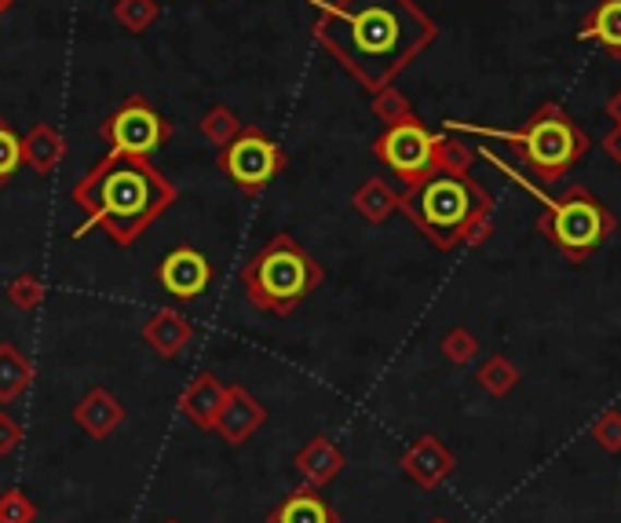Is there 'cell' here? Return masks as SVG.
Listing matches in <instances>:
<instances>
[{"mask_svg":"<svg viewBox=\"0 0 621 523\" xmlns=\"http://www.w3.org/2000/svg\"><path fill=\"white\" fill-rule=\"evenodd\" d=\"M319 8L314 40L351 73L359 85L381 92L420 51L435 45L439 26L414 0H333Z\"/></svg>","mask_w":621,"mask_h":523,"instance_id":"6da1fadb","label":"cell"},{"mask_svg":"<svg viewBox=\"0 0 621 523\" xmlns=\"http://www.w3.org/2000/svg\"><path fill=\"white\" fill-rule=\"evenodd\" d=\"M70 198L84 213L73 238H84L92 227H103L110 242L135 246L146 227L176 202V187L162 169H154L151 158L107 154L70 187Z\"/></svg>","mask_w":621,"mask_h":523,"instance_id":"7a4b0ae2","label":"cell"},{"mask_svg":"<svg viewBox=\"0 0 621 523\" xmlns=\"http://www.w3.org/2000/svg\"><path fill=\"white\" fill-rule=\"evenodd\" d=\"M398 213L417 224V231L435 249L461 242L482 246L493 231V198L471 180V173H431L398 194Z\"/></svg>","mask_w":621,"mask_h":523,"instance_id":"3957f363","label":"cell"},{"mask_svg":"<svg viewBox=\"0 0 621 523\" xmlns=\"http://www.w3.org/2000/svg\"><path fill=\"white\" fill-rule=\"evenodd\" d=\"M442 129L493 135V140H501V143H512L541 183L563 180V176L588 154V146H593L585 129L560 107V103H541V107L534 110L515 132H493V129H479V124H461V121H446Z\"/></svg>","mask_w":621,"mask_h":523,"instance_id":"277c9868","label":"cell"},{"mask_svg":"<svg viewBox=\"0 0 621 523\" xmlns=\"http://www.w3.org/2000/svg\"><path fill=\"white\" fill-rule=\"evenodd\" d=\"M325 271L292 235H275L241 271V286L252 308L267 316H289L322 286Z\"/></svg>","mask_w":621,"mask_h":523,"instance_id":"5b68a950","label":"cell"},{"mask_svg":"<svg viewBox=\"0 0 621 523\" xmlns=\"http://www.w3.org/2000/svg\"><path fill=\"white\" fill-rule=\"evenodd\" d=\"M538 227L571 264H585L614 235L618 219L588 187L577 183L563 198H556V202H545Z\"/></svg>","mask_w":621,"mask_h":523,"instance_id":"8992f818","label":"cell"},{"mask_svg":"<svg viewBox=\"0 0 621 523\" xmlns=\"http://www.w3.org/2000/svg\"><path fill=\"white\" fill-rule=\"evenodd\" d=\"M286 151L256 124H246L224 151H219V169L241 194L256 198L275 183V176L286 169Z\"/></svg>","mask_w":621,"mask_h":523,"instance_id":"52a82bcc","label":"cell"},{"mask_svg":"<svg viewBox=\"0 0 621 523\" xmlns=\"http://www.w3.org/2000/svg\"><path fill=\"white\" fill-rule=\"evenodd\" d=\"M435 140L439 132H428L425 121L414 114V118L398 124H387V129L377 135L373 154L377 162H384L387 173L398 176L406 187H414L425 180V176L435 173Z\"/></svg>","mask_w":621,"mask_h":523,"instance_id":"ba28073f","label":"cell"},{"mask_svg":"<svg viewBox=\"0 0 621 523\" xmlns=\"http://www.w3.org/2000/svg\"><path fill=\"white\" fill-rule=\"evenodd\" d=\"M99 135L107 140L110 154H132V158H151L154 151L172 140V121L157 114L143 96H129L118 110L103 121Z\"/></svg>","mask_w":621,"mask_h":523,"instance_id":"9c48e42d","label":"cell"},{"mask_svg":"<svg viewBox=\"0 0 621 523\" xmlns=\"http://www.w3.org/2000/svg\"><path fill=\"white\" fill-rule=\"evenodd\" d=\"M157 282H162V289L168 297L194 300V297H202L208 289V282H213V264H208V257L198 253L194 246H180L157 264Z\"/></svg>","mask_w":621,"mask_h":523,"instance_id":"30bf717a","label":"cell"},{"mask_svg":"<svg viewBox=\"0 0 621 523\" xmlns=\"http://www.w3.org/2000/svg\"><path fill=\"white\" fill-rule=\"evenodd\" d=\"M403 468L417 479L420 487H439L454 468V454L439 443L435 436H420L403 457Z\"/></svg>","mask_w":621,"mask_h":523,"instance_id":"8fae6325","label":"cell"},{"mask_svg":"<svg viewBox=\"0 0 621 523\" xmlns=\"http://www.w3.org/2000/svg\"><path fill=\"white\" fill-rule=\"evenodd\" d=\"M67 158V140L56 124L40 121L23 135V165H29L37 176H51Z\"/></svg>","mask_w":621,"mask_h":523,"instance_id":"7c38bea8","label":"cell"},{"mask_svg":"<svg viewBox=\"0 0 621 523\" xmlns=\"http://www.w3.org/2000/svg\"><path fill=\"white\" fill-rule=\"evenodd\" d=\"M194 337V326L187 322L180 311H154V319L143 326V341L151 344V348L162 355V359H172V355H180L187 348V341Z\"/></svg>","mask_w":621,"mask_h":523,"instance_id":"4fadbf2b","label":"cell"},{"mask_svg":"<svg viewBox=\"0 0 621 523\" xmlns=\"http://www.w3.org/2000/svg\"><path fill=\"white\" fill-rule=\"evenodd\" d=\"M577 37L593 40L610 59H621V0H599L593 12L582 19Z\"/></svg>","mask_w":621,"mask_h":523,"instance_id":"5bb4252c","label":"cell"},{"mask_svg":"<svg viewBox=\"0 0 621 523\" xmlns=\"http://www.w3.org/2000/svg\"><path fill=\"white\" fill-rule=\"evenodd\" d=\"M260 421H263L260 403L252 400L246 389H227V400H224V406H219L213 428H219L230 443H241V439H246Z\"/></svg>","mask_w":621,"mask_h":523,"instance_id":"9a60e30c","label":"cell"},{"mask_svg":"<svg viewBox=\"0 0 621 523\" xmlns=\"http://www.w3.org/2000/svg\"><path fill=\"white\" fill-rule=\"evenodd\" d=\"M224 400H227V389H224V384H219L213 373H202V378H198L191 389H187L180 411L191 417L198 428H213L219 406H224Z\"/></svg>","mask_w":621,"mask_h":523,"instance_id":"2e32d148","label":"cell"},{"mask_svg":"<svg viewBox=\"0 0 621 523\" xmlns=\"http://www.w3.org/2000/svg\"><path fill=\"white\" fill-rule=\"evenodd\" d=\"M351 205L359 209L370 224H384L387 216L398 213V194L381 180V176H373V180H366L359 191L351 194Z\"/></svg>","mask_w":621,"mask_h":523,"instance_id":"e0dca14e","label":"cell"},{"mask_svg":"<svg viewBox=\"0 0 621 523\" xmlns=\"http://www.w3.org/2000/svg\"><path fill=\"white\" fill-rule=\"evenodd\" d=\"M73 414H77V421H81L84 428H88L92 436H107L110 428L124 417L121 406L114 403V400H110V392H103V389H96L92 395H84V403H81Z\"/></svg>","mask_w":621,"mask_h":523,"instance_id":"ac0fdd59","label":"cell"},{"mask_svg":"<svg viewBox=\"0 0 621 523\" xmlns=\"http://www.w3.org/2000/svg\"><path fill=\"white\" fill-rule=\"evenodd\" d=\"M271 523H336L333 509L325 506L319 495H311V490H300V495H292L282 501V509L271 516Z\"/></svg>","mask_w":621,"mask_h":523,"instance_id":"d6986e66","label":"cell"},{"mask_svg":"<svg viewBox=\"0 0 621 523\" xmlns=\"http://www.w3.org/2000/svg\"><path fill=\"white\" fill-rule=\"evenodd\" d=\"M29 384V362L15 344H0V403H12Z\"/></svg>","mask_w":621,"mask_h":523,"instance_id":"ffe728a7","label":"cell"},{"mask_svg":"<svg viewBox=\"0 0 621 523\" xmlns=\"http://www.w3.org/2000/svg\"><path fill=\"white\" fill-rule=\"evenodd\" d=\"M241 129H246V124H241L238 114L230 110V107H224V103L208 107V110L202 114V121H198V132H202L213 146H219V151H224V146L235 140Z\"/></svg>","mask_w":621,"mask_h":523,"instance_id":"44dd1931","label":"cell"},{"mask_svg":"<svg viewBox=\"0 0 621 523\" xmlns=\"http://www.w3.org/2000/svg\"><path fill=\"white\" fill-rule=\"evenodd\" d=\"M157 15H162L157 0H114V23L129 29L132 37L146 34V29L157 23Z\"/></svg>","mask_w":621,"mask_h":523,"instance_id":"7402d4cb","label":"cell"},{"mask_svg":"<svg viewBox=\"0 0 621 523\" xmlns=\"http://www.w3.org/2000/svg\"><path fill=\"white\" fill-rule=\"evenodd\" d=\"M479 384L487 395H509L515 384H520V366H515L509 355H490L487 362L479 366Z\"/></svg>","mask_w":621,"mask_h":523,"instance_id":"603a6c76","label":"cell"},{"mask_svg":"<svg viewBox=\"0 0 621 523\" xmlns=\"http://www.w3.org/2000/svg\"><path fill=\"white\" fill-rule=\"evenodd\" d=\"M471 162H476V151H471L465 140L439 132V140H435V173L465 176V173H471Z\"/></svg>","mask_w":621,"mask_h":523,"instance_id":"cb8c5ba5","label":"cell"},{"mask_svg":"<svg viewBox=\"0 0 621 523\" xmlns=\"http://www.w3.org/2000/svg\"><path fill=\"white\" fill-rule=\"evenodd\" d=\"M300 468L308 473V479H314V484H325V479H333L336 468H341V454H336L333 443H325V439H314L308 451L300 454Z\"/></svg>","mask_w":621,"mask_h":523,"instance_id":"d4e9b609","label":"cell"},{"mask_svg":"<svg viewBox=\"0 0 621 523\" xmlns=\"http://www.w3.org/2000/svg\"><path fill=\"white\" fill-rule=\"evenodd\" d=\"M373 118L387 129V124H398V121L414 118V107H409V99L398 88L384 85L381 92H373Z\"/></svg>","mask_w":621,"mask_h":523,"instance_id":"484cf974","label":"cell"},{"mask_svg":"<svg viewBox=\"0 0 621 523\" xmlns=\"http://www.w3.org/2000/svg\"><path fill=\"white\" fill-rule=\"evenodd\" d=\"M23 165V135H15V129L0 118V187H4Z\"/></svg>","mask_w":621,"mask_h":523,"instance_id":"4316f807","label":"cell"},{"mask_svg":"<svg viewBox=\"0 0 621 523\" xmlns=\"http://www.w3.org/2000/svg\"><path fill=\"white\" fill-rule=\"evenodd\" d=\"M442 352H446L450 362L465 366V362H471V359L479 355V341L471 337V330L457 326V330H450L446 337H442Z\"/></svg>","mask_w":621,"mask_h":523,"instance_id":"83f0119b","label":"cell"},{"mask_svg":"<svg viewBox=\"0 0 621 523\" xmlns=\"http://www.w3.org/2000/svg\"><path fill=\"white\" fill-rule=\"evenodd\" d=\"M593 439L599 451L607 454H621V411H607L599 421L593 425Z\"/></svg>","mask_w":621,"mask_h":523,"instance_id":"f1b7e54d","label":"cell"},{"mask_svg":"<svg viewBox=\"0 0 621 523\" xmlns=\"http://www.w3.org/2000/svg\"><path fill=\"white\" fill-rule=\"evenodd\" d=\"M40 297H45V289H40V278H34V275H23L8 286V300L23 311H34L40 305Z\"/></svg>","mask_w":621,"mask_h":523,"instance_id":"f546056e","label":"cell"},{"mask_svg":"<svg viewBox=\"0 0 621 523\" xmlns=\"http://www.w3.org/2000/svg\"><path fill=\"white\" fill-rule=\"evenodd\" d=\"M29 516H34V509H29L19 495H8L0 501V523H26Z\"/></svg>","mask_w":621,"mask_h":523,"instance_id":"4dcf8cb0","label":"cell"},{"mask_svg":"<svg viewBox=\"0 0 621 523\" xmlns=\"http://www.w3.org/2000/svg\"><path fill=\"white\" fill-rule=\"evenodd\" d=\"M15 439H19V428L12 417H4L0 414V451H12L15 447Z\"/></svg>","mask_w":621,"mask_h":523,"instance_id":"1f68e13d","label":"cell"},{"mask_svg":"<svg viewBox=\"0 0 621 523\" xmlns=\"http://www.w3.org/2000/svg\"><path fill=\"white\" fill-rule=\"evenodd\" d=\"M604 151H607V158L610 162H618L621 165V124H614L607 135H604Z\"/></svg>","mask_w":621,"mask_h":523,"instance_id":"d6a6232c","label":"cell"},{"mask_svg":"<svg viewBox=\"0 0 621 523\" xmlns=\"http://www.w3.org/2000/svg\"><path fill=\"white\" fill-rule=\"evenodd\" d=\"M604 110H607V118H610V121L621 124V88L607 99V107H604Z\"/></svg>","mask_w":621,"mask_h":523,"instance_id":"836d02e7","label":"cell"},{"mask_svg":"<svg viewBox=\"0 0 621 523\" xmlns=\"http://www.w3.org/2000/svg\"><path fill=\"white\" fill-rule=\"evenodd\" d=\"M15 4V0H0V15H4L8 12V8H12Z\"/></svg>","mask_w":621,"mask_h":523,"instance_id":"e575fe53","label":"cell"},{"mask_svg":"<svg viewBox=\"0 0 621 523\" xmlns=\"http://www.w3.org/2000/svg\"><path fill=\"white\" fill-rule=\"evenodd\" d=\"M435 523H446V520H435Z\"/></svg>","mask_w":621,"mask_h":523,"instance_id":"d590c367","label":"cell"}]
</instances>
